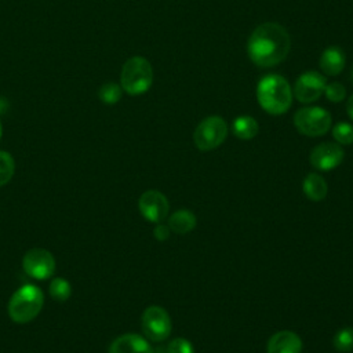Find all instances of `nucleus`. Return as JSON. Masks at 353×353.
<instances>
[{"label":"nucleus","instance_id":"423d86ee","mask_svg":"<svg viewBox=\"0 0 353 353\" xmlns=\"http://www.w3.org/2000/svg\"><path fill=\"white\" fill-rule=\"evenodd\" d=\"M228 137V124L221 116H208L199 123L193 132V141L199 150L216 149Z\"/></svg>","mask_w":353,"mask_h":353},{"label":"nucleus","instance_id":"a878e982","mask_svg":"<svg viewBox=\"0 0 353 353\" xmlns=\"http://www.w3.org/2000/svg\"><path fill=\"white\" fill-rule=\"evenodd\" d=\"M346 113H347V116L353 120V95H350V98L347 99V103H346Z\"/></svg>","mask_w":353,"mask_h":353},{"label":"nucleus","instance_id":"f257e3e1","mask_svg":"<svg viewBox=\"0 0 353 353\" xmlns=\"http://www.w3.org/2000/svg\"><path fill=\"white\" fill-rule=\"evenodd\" d=\"M291 48V39L285 28L276 22L256 26L247 43V52L252 63L259 68H272L283 62Z\"/></svg>","mask_w":353,"mask_h":353},{"label":"nucleus","instance_id":"2eb2a0df","mask_svg":"<svg viewBox=\"0 0 353 353\" xmlns=\"http://www.w3.org/2000/svg\"><path fill=\"white\" fill-rule=\"evenodd\" d=\"M302 189H303V193L306 194V197L313 201H321L327 196V192H328L325 179L316 172H310L306 175V178L303 179V183H302Z\"/></svg>","mask_w":353,"mask_h":353},{"label":"nucleus","instance_id":"9d476101","mask_svg":"<svg viewBox=\"0 0 353 353\" xmlns=\"http://www.w3.org/2000/svg\"><path fill=\"white\" fill-rule=\"evenodd\" d=\"M138 207L142 216L154 223H160L163 219H165L170 211L167 197L159 190L143 192L138 200Z\"/></svg>","mask_w":353,"mask_h":353},{"label":"nucleus","instance_id":"bb28decb","mask_svg":"<svg viewBox=\"0 0 353 353\" xmlns=\"http://www.w3.org/2000/svg\"><path fill=\"white\" fill-rule=\"evenodd\" d=\"M1 134H3V127H1V123H0V138H1Z\"/></svg>","mask_w":353,"mask_h":353},{"label":"nucleus","instance_id":"f3484780","mask_svg":"<svg viewBox=\"0 0 353 353\" xmlns=\"http://www.w3.org/2000/svg\"><path fill=\"white\" fill-rule=\"evenodd\" d=\"M232 130L237 138H240L243 141H248V139H252L254 137H256V134L259 131V125L254 117L243 114L233 120Z\"/></svg>","mask_w":353,"mask_h":353},{"label":"nucleus","instance_id":"cd10ccee","mask_svg":"<svg viewBox=\"0 0 353 353\" xmlns=\"http://www.w3.org/2000/svg\"><path fill=\"white\" fill-rule=\"evenodd\" d=\"M352 80H353V70H352Z\"/></svg>","mask_w":353,"mask_h":353},{"label":"nucleus","instance_id":"412c9836","mask_svg":"<svg viewBox=\"0 0 353 353\" xmlns=\"http://www.w3.org/2000/svg\"><path fill=\"white\" fill-rule=\"evenodd\" d=\"M15 163L8 152L0 150V186L8 183L14 175Z\"/></svg>","mask_w":353,"mask_h":353},{"label":"nucleus","instance_id":"4be33fe9","mask_svg":"<svg viewBox=\"0 0 353 353\" xmlns=\"http://www.w3.org/2000/svg\"><path fill=\"white\" fill-rule=\"evenodd\" d=\"M332 137L339 145L353 143V125L350 123H338L332 127Z\"/></svg>","mask_w":353,"mask_h":353},{"label":"nucleus","instance_id":"5701e85b","mask_svg":"<svg viewBox=\"0 0 353 353\" xmlns=\"http://www.w3.org/2000/svg\"><path fill=\"white\" fill-rule=\"evenodd\" d=\"M324 94H325L327 99L331 102H342L346 97V90H345L343 84L334 81V83H330L325 85Z\"/></svg>","mask_w":353,"mask_h":353},{"label":"nucleus","instance_id":"393cba45","mask_svg":"<svg viewBox=\"0 0 353 353\" xmlns=\"http://www.w3.org/2000/svg\"><path fill=\"white\" fill-rule=\"evenodd\" d=\"M170 228H168V225H161V223H159L156 228H154V230H153V234H154V237L157 239V240H160V241H164V240H167L168 237H170Z\"/></svg>","mask_w":353,"mask_h":353},{"label":"nucleus","instance_id":"6ab92c4d","mask_svg":"<svg viewBox=\"0 0 353 353\" xmlns=\"http://www.w3.org/2000/svg\"><path fill=\"white\" fill-rule=\"evenodd\" d=\"M334 347L338 352L346 353L353 350V327H343L341 328L334 336Z\"/></svg>","mask_w":353,"mask_h":353},{"label":"nucleus","instance_id":"b1692460","mask_svg":"<svg viewBox=\"0 0 353 353\" xmlns=\"http://www.w3.org/2000/svg\"><path fill=\"white\" fill-rule=\"evenodd\" d=\"M168 353H194V349L188 339L175 338L168 343Z\"/></svg>","mask_w":353,"mask_h":353},{"label":"nucleus","instance_id":"4468645a","mask_svg":"<svg viewBox=\"0 0 353 353\" xmlns=\"http://www.w3.org/2000/svg\"><path fill=\"white\" fill-rule=\"evenodd\" d=\"M319 65L324 74L336 76L345 69V65H346L345 52L342 51L341 47L331 46L321 52Z\"/></svg>","mask_w":353,"mask_h":353},{"label":"nucleus","instance_id":"6e6552de","mask_svg":"<svg viewBox=\"0 0 353 353\" xmlns=\"http://www.w3.org/2000/svg\"><path fill=\"white\" fill-rule=\"evenodd\" d=\"M22 268L32 279L46 280L55 272V259L52 254L44 248H32L23 255Z\"/></svg>","mask_w":353,"mask_h":353},{"label":"nucleus","instance_id":"a211bd4d","mask_svg":"<svg viewBox=\"0 0 353 353\" xmlns=\"http://www.w3.org/2000/svg\"><path fill=\"white\" fill-rule=\"evenodd\" d=\"M48 292L52 299H55L58 302H65L72 295V285L66 279L55 277L50 283Z\"/></svg>","mask_w":353,"mask_h":353},{"label":"nucleus","instance_id":"ddd939ff","mask_svg":"<svg viewBox=\"0 0 353 353\" xmlns=\"http://www.w3.org/2000/svg\"><path fill=\"white\" fill-rule=\"evenodd\" d=\"M302 339L298 334L284 330L270 336L268 342V353H301Z\"/></svg>","mask_w":353,"mask_h":353},{"label":"nucleus","instance_id":"39448f33","mask_svg":"<svg viewBox=\"0 0 353 353\" xmlns=\"http://www.w3.org/2000/svg\"><path fill=\"white\" fill-rule=\"evenodd\" d=\"M331 114L320 106H306L296 110L294 124L306 137H321L331 128Z\"/></svg>","mask_w":353,"mask_h":353},{"label":"nucleus","instance_id":"9b49d317","mask_svg":"<svg viewBox=\"0 0 353 353\" xmlns=\"http://www.w3.org/2000/svg\"><path fill=\"white\" fill-rule=\"evenodd\" d=\"M343 156L345 152L339 143L323 142L312 149L309 160L316 170L330 171L342 163Z\"/></svg>","mask_w":353,"mask_h":353},{"label":"nucleus","instance_id":"0eeeda50","mask_svg":"<svg viewBox=\"0 0 353 353\" xmlns=\"http://www.w3.org/2000/svg\"><path fill=\"white\" fill-rule=\"evenodd\" d=\"M142 331L145 336L153 342H161L171 334V319L165 309L160 306H149L142 313Z\"/></svg>","mask_w":353,"mask_h":353},{"label":"nucleus","instance_id":"1a4fd4ad","mask_svg":"<svg viewBox=\"0 0 353 353\" xmlns=\"http://www.w3.org/2000/svg\"><path fill=\"white\" fill-rule=\"evenodd\" d=\"M325 85L327 80L324 74L316 70H307L299 74V77L296 79L294 85V97L301 103L316 102L324 94Z\"/></svg>","mask_w":353,"mask_h":353},{"label":"nucleus","instance_id":"dca6fc26","mask_svg":"<svg viewBox=\"0 0 353 353\" xmlns=\"http://www.w3.org/2000/svg\"><path fill=\"white\" fill-rule=\"evenodd\" d=\"M196 216L189 210H178L168 218V228L174 233L186 234L196 228Z\"/></svg>","mask_w":353,"mask_h":353},{"label":"nucleus","instance_id":"20e7f679","mask_svg":"<svg viewBox=\"0 0 353 353\" xmlns=\"http://www.w3.org/2000/svg\"><path fill=\"white\" fill-rule=\"evenodd\" d=\"M153 83V69L143 57H131L125 61L120 73V85L130 95L145 94Z\"/></svg>","mask_w":353,"mask_h":353},{"label":"nucleus","instance_id":"aec40b11","mask_svg":"<svg viewBox=\"0 0 353 353\" xmlns=\"http://www.w3.org/2000/svg\"><path fill=\"white\" fill-rule=\"evenodd\" d=\"M121 91H123L121 85L116 83H106L99 88L98 97L103 103L114 105L121 99Z\"/></svg>","mask_w":353,"mask_h":353},{"label":"nucleus","instance_id":"f03ea898","mask_svg":"<svg viewBox=\"0 0 353 353\" xmlns=\"http://www.w3.org/2000/svg\"><path fill=\"white\" fill-rule=\"evenodd\" d=\"M256 99L266 113L273 116L284 114L292 105V90L283 76L266 74L258 81Z\"/></svg>","mask_w":353,"mask_h":353},{"label":"nucleus","instance_id":"7ed1b4c3","mask_svg":"<svg viewBox=\"0 0 353 353\" xmlns=\"http://www.w3.org/2000/svg\"><path fill=\"white\" fill-rule=\"evenodd\" d=\"M44 305L43 291L33 284L19 287L8 302V316L12 321L25 324L37 317Z\"/></svg>","mask_w":353,"mask_h":353},{"label":"nucleus","instance_id":"f8f14e48","mask_svg":"<svg viewBox=\"0 0 353 353\" xmlns=\"http://www.w3.org/2000/svg\"><path fill=\"white\" fill-rule=\"evenodd\" d=\"M108 353H153L150 343L138 334H123L113 339Z\"/></svg>","mask_w":353,"mask_h":353}]
</instances>
